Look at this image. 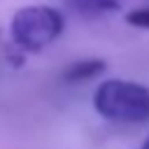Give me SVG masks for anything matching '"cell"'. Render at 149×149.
<instances>
[{
  "label": "cell",
  "instance_id": "cell-2",
  "mask_svg": "<svg viewBox=\"0 0 149 149\" xmlns=\"http://www.w3.org/2000/svg\"><path fill=\"white\" fill-rule=\"evenodd\" d=\"M63 14L49 5H28L12 16V42L23 51H42L63 33Z\"/></svg>",
  "mask_w": 149,
  "mask_h": 149
},
{
  "label": "cell",
  "instance_id": "cell-5",
  "mask_svg": "<svg viewBox=\"0 0 149 149\" xmlns=\"http://www.w3.org/2000/svg\"><path fill=\"white\" fill-rule=\"evenodd\" d=\"M126 21L130 26H137V28H149V7H140V9L130 12L126 16Z\"/></svg>",
  "mask_w": 149,
  "mask_h": 149
},
{
  "label": "cell",
  "instance_id": "cell-3",
  "mask_svg": "<svg viewBox=\"0 0 149 149\" xmlns=\"http://www.w3.org/2000/svg\"><path fill=\"white\" fill-rule=\"evenodd\" d=\"M68 9L81 19H98L121 9V0H65Z\"/></svg>",
  "mask_w": 149,
  "mask_h": 149
},
{
  "label": "cell",
  "instance_id": "cell-6",
  "mask_svg": "<svg viewBox=\"0 0 149 149\" xmlns=\"http://www.w3.org/2000/svg\"><path fill=\"white\" fill-rule=\"evenodd\" d=\"M140 149H149V137H147V140L142 142V147H140Z\"/></svg>",
  "mask_w": 149,
  "mask_h": 149
},
{
  "label": "cell",
  "instance_id": "cell-4",
  "mask_svg": "<svg viewBox=\"0 0 149 149\" xmlns=\"http://www.w3.org/2000/svg\"><path fill=\"white\" fill-rule=\"evenodd\" d=\"M105 61L102 58H86V61H77L72 63L65 72H63V79L65 81H84V79H91L95 74H100L105 70Z\"/></svg>",
  "mask_w": 149,
  "mask_h": 149
},
{
  "label": "cell",
  "instance_id": "cell-1",
  "mask_svg": "<svg viewBox=\"0 0 149 149\" xmlns=\"http://www.w3.org/2000/svg\"><path fill=\"white\" fill-rule=\"evenodd\" d=\"M93 107L109 121L144 123L149 121V88L128 79H107L95 88Z\"/></svg>",
  "mask_w": 149,
  "mask_h": 149
}]
</instances>
